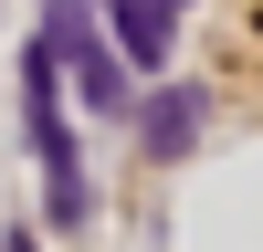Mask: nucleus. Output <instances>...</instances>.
I'll list each match as a JSON object with an SVG mask.
<instances>
[{
  "label": "nucleus",
  "instance_id": "6",
  "mask_svg": "<svg viewBox=\"0 0 263 252\" xmlns=\"http://www.w3.org/2000/svg\"><path fill=\"white\" fill-rule=\"evenodd\" d=\"M179 11H190V0H179Z\"/></svg>",
  "mask_w": 263,
  "mask_h": 252
},
{
  "label": "nucleus",
  "instance_id": "5",
  "mask_svg": "<svg viewBox=\"0 0 263 252\" xmlns=\"http://www.w3.org/2000/svg\"><path fill=\"white\" fill-rule=\"evenodd\" d=\"M11 252H32V242H11Z\"/></svg>",
  "mask_w": 263,
  "mask_h": 252
},
{
  "label": "nucleus",
  "instance_id": "1",
  "mask_svg": "<svg viewBox=\"0 0 263 252\" xmlns=\"http://www.w3.org/2000/svg\"><path fill=\"white\" fill-rule=\"evenodd\" d=\"M21 126H32V147H42V210H53V221H84L95 189H84L74 126H63V63H53V42L21 53Z\"/></svg>",
  "mask_w": 263,
  "mask_h": 252
},
{
  "label": "nucleus",
  "instance_id": "2",
  "mask_svg": "<svg viewBox=\"0 0 263 252\" xmlns=\"http://www.w3.org/2000/svg\"><path fill=\"white\" fill-rule=\"evenodd\" d=\"M42 42H53V63L84 84V105H126V53L95 32V0H53V32Z\"/></svg>",
  "mask_w": 263,
  "mask_h": 252
},
{
  "label": "nucleus",
  "instance_id": "4",
  "mask_svg": "<svg viewBox=\"0 0 263 252\" xmlns=\"http://www.w3.org/2000/svg\"><path fill=\"white\" fill-rule=\"evenodd\" d=\"M200 105H211V95H190V84H168V95L147 105V158H179V147L200 137Z\"/></svg>",
  "mask_w": 263,
  "mask_h": 252
},
{
  "label": "nucleus",
  "instance_id": "3",
  "mask_svg": "<svg viewBox=\"0 0 263 252\" xmlns=\"http://www.w3.org/2000/svg\"><path fill=\"white\" fill-rule=\"evenodd\" d=\"M105 32H116L126 63H158L179 42V0H105Z\"/></svg>",
  "mask_w": 263,
  "mask_h": 252
}]
</instances>
